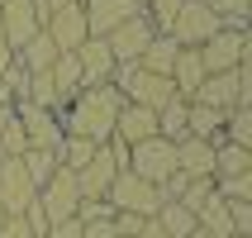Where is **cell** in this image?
I'll list each match as a JSON object with an SVG mask.
<instances>
[{
  "label": "cell",
  "mask_w": 252,
  "mask_h": 238,
  "mask_svg": "<svg viewBox=\"0 0 252 238\" xmlns=\"http://www.w3.org/2000/svg\"><path fill=\"white\" fill-rule=\"evenodd\" d=\"M119 105H124V96H119L114 86H86L81 96H71L67 105H57L62 134H81V138H91V143H110Z\"/></svg>",
  "instance_id": "cell-1"
},
{
  "label": "cell",
  "mask_w": 252,
  "mask_h": 238,
  "mask_svg": "<svg viewBox=\"0 0 252 238\" xmlns=\"http://www.w3.org/2000/svg\"><path fill=\"white\" fill-rule=\"evenodd\" d=\"M195 105H214V110H252V76H248V62L233 71H205L200 81Z\"/></svg>",
  "instance_id": "cell-2"
},
{
  "label": "cell",
  "mask_w": 252,
  "mask_h": 238,
  "mask_svg": "<svg viewBox=\"0 0 252 238\" xmlns=\"http://www.w3.org/2000/svg\"><path fill=\"white\" fill-rule=\"evenodd\" d=\"M128 167V148L119 138H110V143H100L95 148V157L86 162L81 171H76V186H81V200H105V191L114 186V176Z\"/></svg>",
  "instance_id": "cell-3"
},
{
  "label": "cell",
  "mask_w": 252,
  "mask_h": 238,
  "mask_svg": "<svg viewBox=\"0 0 252 238\" xmlns=\"http://www.w3.org/2000/svg\"><path fill=\"white\" fill-rule=\"evenodd\" d=\"M105 200H110L114 210H124V214H138V219H153V214L162 210V191H157L153 181L133 176L128 167L114 176V186L105 191Z\"/></svg>",
  "instance_id": "cell-4"
},
{
  "label": "cell",
  "mask_w": 252,
  "mask_h": 238,
  "mask_svg": "<svg viewBox=\"0 0 252 238\" xmlns=\"http://www.w3.org/2000/svg\"><path fill=\"white\" fill-rule=\"evenodd\" d=\"M176 48H200V43L210 38V34H219V19H214V10L205 5V0H186L181 10L171 14V24L162 29Z\"/></svg>",
  "instance_id": "cell-5"
},
{
  "label": "cell",
  "mask_w": 252,
  "mask_h": 238,
  "mask_svg": "<svg viewBox=\"0 0 252 238\" xmlns=\"http://www.w3.org/2000/svg\"><path fill=\"white\" fill-rule=\"evenodd\" d=\"M38 205H43V214H48V224H57V219H76V210H81V186H76V171L57 167L53 176L38 186Z\"/></svg>",
  "instance_id": "cell-6"
},
{
  "label": "cell",
  "mask_w": 252,
  "mask_h": 238,
  "mask_svg": "<svg viewBox=\"0 0 252 238\" xmlns=\"http://www.w3.org/2000/svg\"><path fill=\"white\" fill-rule=\"evenodd\" d=\"M128 171L143 176V181H153V186H162L171 171H176V153H171V143L167 138H143V143H133V148H128Z\"/></svg>",
  "instance_id": "cell-7"
},
{
  "label": "cell",
  "mask_w": 252,
  "mask_h": 238,
  "mask_svg": "<svg viewBox=\"0 0 252 238\" xmlns=\"http://www.w3.org/2000/svg\"><path fill=\"white\" fill-rule=\"evenodd\" d=\"M200 62H205V71H233L248 62V34H238V29H219V34H210V38L195 48Z\"/></svg>",
  "instance_id": "cell-8"
},
{
  "label": "cell",
  "mask_w": 252,
  "mask_h": 238,
  "mask_svg": "<svg viewBox=\"0 0 252 238\" xmlns=\"http://www.w3.org/2000/svg\"><path fill=\"white\" fill-rule=\"evenodd\" d=\"M43 34L53 38V48H57V53H76V48H81V43L91 38L81 0H71V5H62V10H53L48 19H43Z\"/></svg>",
  "instance_id": "cell-9"
},
{
  "label": "cell",
  "mask_w": 252,
  "mask_h": 238,
  "mask_svg": "<svg viewBox=\"0 0 252 238\" xmlns=\"http://www.w3.org/2000/svg\"><path fill=\"white\" fill-rule=\"evenodd\" d=\"M157 38V24L148 19V14H133V19H124L119 29H110L105 34V43H110V53H114V62H138L143 57V48Z\"/></svg>",
  "instance_id": "cell-10"
},
{
  "label": "cell",
  "mask_w": 252,
  "mask_h": 238,
  "mask_svg": "<svg viewBox=\"0 0 252 238\" xmlns=\"http://www.w3.org/2000/svg\"><path fill=\"white\" fill-rule=\"evenodd\" d=\"M38 200V186L29 181V171L19 157H0V210L5 214H24Z\"/></svg>",
  "instance_id": "cell-11"
},
{
  "label": "cell",
  "mask_w": 252,
  "mask_h": 238,
  "mask_svg": "<svg viewBox=\"0 0 252 238\" xmlns=\"http://www.w3.org/2000/svg\"><path fill=\"white\" fill-rule=\"evenodd\" d=\"M19 114V129H24V143L29 148H57L62 143V119L57 110H43V105H14Z\"/></svg>",
  "instance_id": "cell-12"
},
{
  "label": "cell",
  "mask_w": 252,
  "mask_h": 238,
  "mask_svg": "<svg viewBox=\"0 0 252 238\" xmlns=\"http://www.w3.org/2000/svg\"><path fill=\"white\" fill-rule=\"evenodd\" d=\"M0 29H5V43L10 48H24L43 29V14L33 10V0H5L0 5Z\"/></svg>",
  "instance_id": "cell-13"
},
{
  "label": "cell",
  "mask_w": 252,
  "mask_h": 238,
  "mask_svg": "<svg viewBox=\"0 0 252 238\" xmlns=\"http://www.w3.org/2000/svg\"><path fill=\"white\" fill-rule=\"evenodd\" d=\"M114 138L124 143V148H133V143H143V138H157V110L124 100L119 114H114Z\"/></svg>",
  "instance_id": "cell-14"
},
{
  "label": "cell",
  "mask_w": 252,
  "mask_h": 238,
  "mask_svg": "<svg viewBox=\"0 0 252 238\" xmlns=\"http://www.w3.org/2000/svg\"><path fill=\"white\" fill-rule=\"evenodd\" d=\"M81 10H86V29H91V38H105L110 29H119L124 19H133L143 5H133V0H81Z\"/></svg>",
  "instance_id": "cell-15"
},
{
  "label": "cell",
  "mask_w": 252,
  "mask_h": 238,
  "mask_svg": "<svg viewBox=\"0 0 252 238\" xmlns=\"http://www.w3.org/2000/svg\"><path fill=\"white\" fill-rule=\"evenodd\" d=\"M76 62H81V76H86V86H110L114 67H119L105 38H86L81 48H76Z\"/></svg>",
  "instance_id": "cell-16"
},
{
  "label": "cell",
  "mask_w": 252,
  "mask_h": 238,
  "mask_svg": "<svg viewBox=\"0 0 252 238\" xmlns=\"http://www.w3.org/2000/svg\"><path fill=\"white\" fill-rule=\"evenodd\" d=\"M171 153H176V171H186V176H214V143L186 134V138L171 143Z\"/></svg>",
  "instance_id": "cell-17"
},
{
  "label": "cell",
  "mask_w": 252,
  "mask_h": 238,
  "mask_svg": "<svg viewBox=\"0 0 252 238\" xmlns=\"http://www.w3.org/2000/svg\"><path fill=\"white\" fill-rule=\"evenodd\" d=\"M171 91H176V96L181 100H190L200 91V81H205V62H200V53L195 48H176V62H171Z\"/></svg>",
  "instance_id": "cell-18"
},
{
  "label": "cell",
  "mask_w": 252,
  "mask_h": 238,
  "mask_svg": "<svg viewBox=\"0 0 252 238\" xmlns=\"http://www.w3.org/2000/svg\"><path fill=\"white\" fill-rule=\"evenodd\" d=\"M224 114L228 110H214V105H195V100H190V105H186V134L219 148V143H224Z\"/></svg>",
  "instance_id": "cell-19"
},
{
  "label": "cell",
  "mask_w": 252,
  "mask_h": 238,
  "mask_svg": "<svg viewBox=\"0 0 252 238\" xmlns=\"http://www.w3.org/2000/svg\"><path fill=\"white\" fill-rule=\"evenodd\" d=\"M48 76H53L57 96H62V105H67L71 96H81L86 91V76H81V62H76V53H57V62L48 67Z\"/></svg>",
  "instance_id": "cell-20"
},
{
  "label": "cell",
  "mask_w": 252,
  "mask_h": 238,
  "mask_svg": "<svg viewBox=\"0 0 252 238\" xmlns=\"http://www.w3.org/2000/svg\"><path fill=\"white\" fill-rule=\"evenodd\" d=\"M153 219L162 224V234H167V238H186V234H195V229H200V219L186 210L181 200H162V210H157Z\"/></svg>",
  "instance_id": "cell-21"
},
{
  "label": "cell",
  "mask_w": 252,
  "mask_h": 238,
  "mask_svg": "<svg viewBox=\"0 0 252 238\" xmlns=\"http://www.w3.org/2000/svg\"><path fill=\"white\" fill-rule=\"evenodd\" d=\"M14 57H19V67H24V71H48V67L57 62V48H53V38L38 29L24 48H14Z\"/></svg>",
  "instance_id": "cell-22"
},
{
  "label": "cell",
  "mask_w": 252,
  "mask_h": 238,
  "mask_svg": "<svg viewBox=\"0 0 252 238\" xmlns=\"http://www.w3.org/2000/svg\"><path fill=\"white\" fill-rule=\"evenodd\" d=\"M243 171H252V148L219 143V148H214V181H224V176H243Z\"/></svg>",
  "instance_id": "cell-23"
},
{
  "label": "cell",
  "mask_w": 252,
  "mask_h": 238,
  "mask_svg": "<svg viewBox=\"0 0 252 238\" xmlns=\"http://www.w3.org/2000/svg\"><path fill=\"white\" fill-rule=\"evenodd\" d=\"M100 143L81 138V134H62V143H57V167H67V171H81L91 157H95Z\"/></svg>",
  "instance_id": "cell-24"
},
{
  "label": "cell",
  "mask_w": 252,
  "mask_h": 238,
  "mask_svg": "<svg viewBox=\"0 0 252 238\" xmlns=\"http://www.w3.org/2000/svg\"><path fill=\"white\" fill-rule=\"evenodd\" d=\"M171 62H176V43H171L167 34H157V38L143 48V57H138V67L153 71V76H171Z\"/></svg>",
  "instance_id": "cell-25"
},
{
  "label": "cell",
  "mask_w": 252,
  "mask_h": 238,
  "mask_svg": "<svg viewBox=\"0 0 252 238\" xmlns=\"http://www.w3.org/2000/svg\"><path fill=\"white\" fill-rule=\"evenodd\" d=\"M186 105L190 100H181V96H171L162 110H157V138H167V143H176V138H186Z\"/></svg>",
  "instance_id": "cell-26"
},
{
  "label": "cell",
  "mask_w": 252,
  "mask_h": 238,
  "mask_svg": "<svg viewBox=\"0 0 252 238\" xmlns=\"http://www.w3.org/2000/svg\"><path fill=\"white\" fill-rule=\"evenodd\" d=\"M19 162H24L29 181H33V186H43V181H48V176L57 171V148H24V153H19Z\"/></svg>",
  "instance_id": "cell-27"
},
{
  "label": "cell",
  "mask_w": 252,
  "mask_h": 238,
  "mask_svg": "<svg viewBox=\"0 0 252 238\" xmlns=\"http://www.w3.org/2000/svg\"><path fill=\"white\" fill-rule=\"evenodd\" d=\"M214 10V19H219V29H238V34H248V10L252 0H205Z\"/></svg>",
  "instance_id": "cell-28"
},
{
  "label": "cell",
  "mask_w": 252,
  "mask_h": 238,
  "mask_svg": "<svg viewBox=\"0 0 252 238\" xmlns=\"http://www.w3.org/2000/svg\"><path fill=\"white\" fill-rule=\"evenodd\" d=\"M224 143L252 148V110H228L224 114Z\"/></svg>",
  "instance_id": "cell-29"
},
{
  "label": "cell",
  "mask_w": 252,
  "mask_h": 238,
  "mask_svg": "<svg viewBox=\"0 0 252 238\" xmlns=\"http://www.w3.org/2000/svg\"><path fill=\"white\" fill-rule=\"evenodd\" d=\"M214 196H219V191H214V176H190V186L181 191V205H186L190 214H200Z\"/></svg>",
  "instance_id": "cell-30"
},
{
  "label": "cell",
  "mask_w": 252,
  "mask_h": 238,
  "mask_svg": "<svg viewBox=\"0 0 252 238\" xmlns=\"http://www.w3.org/2000/svg\"><path fill=\"white\" fill-rule=\"evenodd\" d=\"M214 191L224 200H252V171H243V176H224V181H214Z\"/></svg>",
  "instance_id": "cell-31"
},
{
  "label": "cell",
  "mask_w": 252,
  "mask_h": 238,
  "mask_svg": "<svg viewBox=\"0 0 252 238\" xmlns=\"http://www.w3.org/2000/svg\"><path fill=\"white\" fill-rule=\"evenodd\" d=\"M181 5H186V0H148V5H143V14H148V19L157 24V34H162V29L171 24V14L181 10Z\"/></svg>",
  "instance_id": "cell-32"
},
{
  "label": "cell",
  "mask_w": 252,
  "mask_h": 238,
  "mask_svg": "<svg viewBox=\"0 0 252 238\" xmlns=\"http://www.w3.org/2000/svg\"><path fill=\"white\" fill-rule=\"evenodd\" d=\"M228 219L238 238H252V200H228Z\"/></svg>",
  "instance_id": "cell-33"
},
{
  "label": "cell",
  "mask_w": 252,
  "mask_h": 238,
  "mask_svg": "<svg viewBox=\"0 0 252 238\" xmlns=\"http://www.w3.org/2000/svg\"><path fill=\"white\" fill-rule=\"evenodd\" d=\"M148 224V219H138V214H124V210H114V229H119V238H138V229Z\"/></svg>",
  "instance_id": "cell-34"
},
{
  "label": "cell",
  "mask_w": 252,
  "mask_h": 238,
  "mask_svg": "<svg viewBox=\"0 0 252 238\" xmlns=\"http://www.w3.org/2000/svg\"><path fill=\"white\" fill-rule=\"evenodd\" d=\"M0 238H33V234H29L24 214H5V219H0Z\"/></svg>",
  "instance_id": "cell-35"
},
{
  "label": "cell",
  "mask_w": 252,
  "mask_h": 238,
  "mask_svg": "<svg viewBox=\"0 0 252 238\" xmlns=\"http://www.w3.org/2000/svg\"><path fill=\"white\" fill-rule=\"evenodd\" d=\"M43 238H81V219H57L43 229Z\"/></svg>",
  "instance_id": "cell-36"
},
{
  "label": "cell",
  "mask_w": 252,
  "mask_h": 238,
  "mask_svg": "<svg viewBox=\"0 0 252 238\" xmlns=\"http://www.w3.org/2000/svg\"><path fill=\"white\" fill-rule=\"evenodd\" d=\"M62 5H71V0H33V10H38L43 19H48V14H53V10H62Z\"/></svg>",
  "instance_id": "cell-37"
},
{
  "label": "cell",
  "mask_w": 252,
  "mask_h": 238,
  "mask_svg": "<svg viewBox=\"0 0 252 238\" xmlns=\"http://www.w3.org/2000/svg\"><path fill=\"white\" fill-rule=\"evenodd\" d=\"M138 238H167V234H162V224H157V219H148V224L138 229Z\"/></svg>",
  "instance_id": "cell-38"
},
{
  "label": "cell",
  "mask_w": 252,
  "mask_h": 238,
  "mask_svg": "<svg viewBox=\"0 0 252 238\" xmlns=\"http://www.w3.org/2000/svg\"><path fill=\"white\" fill-rule=\"evenodd\" d=\"M10 62H14V48H10V43H0V71L10 67Z\"/></svg>",
  "instance_id": "cell-39"
},
{
  "label": "cell",
  "mask_w": 252,
  "mask_h": 238,
  "mask_svg": "<svg viewBox=\"0 0 252 238\" xmlns=\"http://www.w3.org/2000/svg\"><path fill=\"white\" fill-rule=\"evenodd\" d=\"M186 238H214V234H205V229H195V234H186Z\"/></svg>",
  "instance_id": "cell-40"
},
{
  "label": "cell",
  "mask_w": 252,
  "mask_h": 238,
  "mask_svg": "<svg viewBox=\"0 0 252 238\" xmlns=\"http://www.w3.org/2000/svg\"><path fill=\"white\" fill-rule=\"evenodd\" d=\"M0 43H5V29H0Z\"/></svg>",
  "instance_id": "cell-41"
},
{
  "label": "cell",
  "mask_w": 252,
  "mask_h": 238,
  "mask_svg": "<svg viewBox=\"0 0 252 238\" xmlns=\"http://www.w3.org/2000/svg\"><path fill=\"white\" fill-rule=\"evenodd\" d=\"M133 5H148V0H133Z\"/></svg>",
  "instance_id": "cell-42"
},
{
  "label": "cell",
  "mask_w": 252,
  "mask_h": 238,
  "mask_svg": "<svg viewBox=\"0 0 252 238\" xmlns=\"http://www.w3.org/2000/svg\"><path fill=\"white\" fill-rule=\"evenodd\" d=\"M0 5H5V0H0Z\"/></svg>",
  "instance_id": "cell-43"
}]
</instances>
